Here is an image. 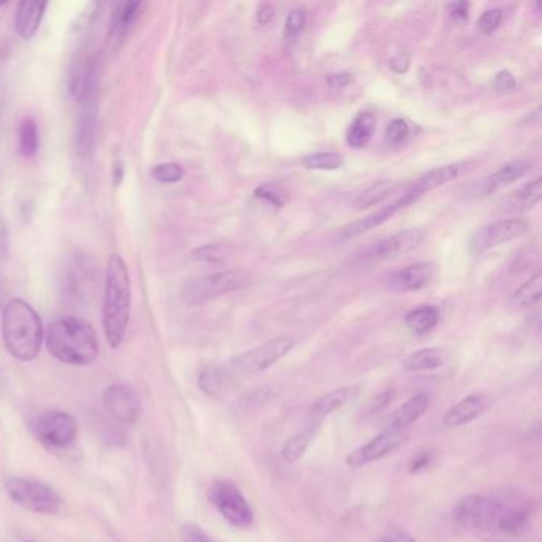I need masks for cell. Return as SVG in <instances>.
I'll return each instance as SVG.
<instances>
[{
	"label": "cell",
	"mask_w": 542,
	"mask_h": 542,
	"mask_svg": "<svg viewBox=\"0 0 542 542\" xmlns=\"http://www.w3.org/2000/svg\"><path fill=\"white\" fill-rule=\"evenodd\" d=\"M453 515L473 535L515 541L531 527L533 506L519 495H469L455 506Z\"/></svg>",
	"instance_id": "6da1fadb"
},
{
	"label": "cell",
	"mask_w": 542,
	"mask_h": 542,
	"mask_svg": "<svg viewBox=\"0 0 542 542\" xmlns=\"http://www.w3.org/2000/svg\"><path fill=\"white\" fill-rule=\"evenodd\" d=\"M46 349L61 363L88 366L99 357V337L91 323L80 317H62L46 331Z\"/></svg>",
	"instance_id": "7a4b0ae2"
},
{
	"label": "cell",
	"mask_w": 542,
	"mask_h": 542,
	"mask_svg": "<svg viewBox=\"0 0 542 542\" xmlns=\"http://www.w3.org/2000/svg\"><path fill=\"white\" fill-rule=\"evenodd\" d=\"M131 315V277L126 263L113 255L105 271L104 319L105 339L112 349H118L126 336Z\"/></svg>",
	"instance_id": "3957f363"
},
{
	"label": "cell",
	"mask_w": 542,
	"mask_h": 542,
	"mask_svg": "<svg viewBox=\"0 0 542 542\" xmlns=\"http://www.w3.org/2000/svg\"><path fill=\"white\" fill-rule=\"evenodd\" d=\"M2 337L8 353L20 361L37 358L44 342V325L36 309L24 299L8 301L2 315Z\"/></svg>",
	"instance_id": "277c9868"
},
{
	"label": "cell",
	"mask_w": 542,
	"mask_h": 542,
	"mask_svg": "<svg viewBox=\"0 0 542 542\" xmlns=\"http://www.w3.org/2000/svg\"><path fill=\"white\" fill-rule=\"evenodd\" d=\"M5 491L13 503L30 513L56 514L62 505L53 487L30 477H10L5 482Z\"/></svg>",
	"instance_id": "5b68a950"
},
{
	"label": "cell",
	"mask_w": 542,
	"mask_h": 542,
	"mask_svg": "<svg viewBox=\"0 0 542 542\" xmlns=\"http://www.w3.org/2000/svg\"><path fill=\"white\" fill-rule=\"evenodd\" d=\"M295 347V341L287 336L275 337L271 341L261 344L255 349L231 360L230 369L232 374L240 377H248L253 374L266 371L283 357H287Z\"/></svg>",
	"instance_id": "8992f818"
},
{
	"label": "cell",
	"mask_w": 542,
	"mask_h": 542,
	"mask_svg": "<svg viewBox=\"0 0 542 542\" xmlns=\"http://www.w3.org/2000/svg\"><path fill=\"white\" fill-rule=\"evenodd\" d=\"M208 499L232 527H252L255 520L252 506L239 490L238 485L230 481H215L208 489Z\"/></svg>",
	"instance_id": "52a82bcc"
},
{
	"label": "cell",
	"mask_w": 542,
	"mask_h": 542,
	"mask_svg": "<svg viewBox=\"0 0 542 542\" xmlns=\"http://www.w3.org/2000/svg\"><path fill=\"white\" fill-rule=\"evenodd\" d=\"M32 431L38 442L48 449H66L78 436V425L64 410H46L32 422Z\"/></svg>",
	"instance_id": "ba28073f"
},
{
	"label": "cell",
	"mask_w": 542,
	"mask_h": 542,
	"mask_svg": "<svg viewBox=\"0 0 542 542\" xmlns=\"http://www.w3.org/2000/svg\"><path fill=\"white\" fill-rule=\"evenodd\" d=\"M248 279L246 275L236 271H224L216 274L206 275L201 279H194L185 287V296L190 301H204L210 297L228 295L231 291L246 288Z\"/></svg>",
	"instance_id": "9c48e42d"
},
{
	"label": "cell",
	"mask_w": 542,
	"mask_h": 542,
	"mask_svg": "<svg viewBox=\"0 0 542 542\" xmlns=\"http://www.w3.org/2000/svg\"><path fill=\"white\" fill-rule=\"evenodd\" d=\"M102 404L107 414L121 425L133 426L141 417V400L134 388L125 384L107 386L102 393Z\"/></svg>",
	"instance_id": "30bf717a"
},
{
	"label": "cell",
	"mask_w": 542,
	"mask_h": 542,
	"mask_svg": "<svg viewBox=\"0 0 542 542\" xmlns=\"http://www.w3.org/2000/svg\"><path fill=\"white\" fill-rule=\"evenodd\" d=\"M528 223L522 218L499 220L495 223L487 224L475 232L471 239V250L475 255L489 252L495 247L503 246L514 239H519L527 234Z\"/></svg>",
	"instance_id": "8fae6325"
},
{
	"label": "cell",
	"mask_w": 542,
	"mask_h": 542,
	"mask_svg": "<svg viewBox=\"0 0 542 542\" xmlns=\"http://www.w3.org/2000/svg\"><path fill=\"white\" fill-rule=\"evenodd\" d=\"M402 442H404V431L394 430L392 426H388L369 442L350 453L347 457V465L350 468H361L374 461L382 460L386 455L393 453Z\"/></svg>",
	"instance_id": "7c38bea8"
},
{
	"label": "cell",
	"mask_w": 542,
	"mask_h": 542,
	"mask_svg": "<svg viewBox=\"0 0 542 542\" xmlns=\"http://www.w3.org/2000/svg\"><path fill=\"white\" fill-rule=\"evenodd\" d=\"M101 80V68L94 58H82L74 66L70 75V93L78 104H96L97 90Z\"/></svg>",
	"instance_id": "4fadbf2b"
},
{
	"label": "cell",
	"mask_w": 542,
	"mask_h": 542,
	"mask_svg": "<svg viewBox=\"0 0 542 542\" xmlns=\"http://www.w3.org/2000/svg\"><path fill=\"white\" fill-rule=\"evenodd\" d=\"M425 232L420 228L396 232L390 238L382 239L376 246L371 247L368 256L372 261H390L401 258L402 255L416 250L424 242Z\"/></svg>",
	"instance_id": "5bb4252c"
},
{
	"label": "cell",
	"mask_w": 542,
	"mask_h": 542,
	"mask_svg": "<svg viewBox=\"0 0 542 542\" xmlns=\"http://www.w3.org/2000/svg\"><path fill=\"white\" fill-rule=\"evenodd\" d=\"M433 277H434V266L431 263H417L390 275L388 287L390 290L398 293L418 291L428 287Z\"/></svg>",
	"instance_id": "9a60e30c"
},
{
	"label": "cell",
	"mask_w": 542,
	"mask_h": 542,
	"mask_svg": "<svg viewBox=\"0 0 542 542\" xmlns=\"http://www.w3.org/2000/svg\"><path fill=\"white\" fill-rule=\"evenodd\" d=\"M485 409H487V401L482 394H469L447 410L442 424L446 425L447 428L465 426L482 416Z\"/></svg>",
	"instance_id": "2e32d148"
},
{
	"label": "cell",
	"mask_w": 542,
	"mask_h": 542,
	"mask_svg": "<svg viewBox=\"0 0 542 542\" xmlns=\"http://www.w3.org/2000/svg\"><path fill=\"white\" fill-rule=\"evenodd\" d=\"M46 2L23 0L18 4L15 13V28L23 40H30L37 34L45 15Z\"/></svg>",
	"instance_id": "e0dca14e"
},
{
	"label": "cell",
	"mask_w": 542,
	"mask_h": 542,
	"mask_svg": "<svg viewBox=\"0 0 542 542\" xmlns=\"http://www.w3.org/2000/svg\"><path fill=\"white\" fill-rule=\"evenodd\" d=\"M145 4L142 2H121L113 10L112 21H110V38L115 44L126 37L127 32L133 28L135 20L141 15Z\"/></svg>",
	"instance_id": "ac0fdd59"
},
{
	"label": "cell",
	"mask_w": 542,
	"mask_h": 542,
	"mask_svg": "<svg viewBox=\"0 0 542 542\" xmlns=\"http://www.w3.org/2000/svg\"><path fill=\"white\" fill-rule=\"evenodd\" d=\"M428 406H430V396L428 394H414L412 398H409L408 401L394 410L393 417L390 420V426L394 430H406L410 425L416 424L420 417L424 416Z\"/></svg>",
	"instance_id": "d6986e66"
},
{
	"label": "cell",
	"mask_w": 542,
	"mask_h": 542,
	"mask_svg": "<svg viewBox=\"0 0 542 542\" xmlns=\"http://www.w3.org/2000/svg\"><path fill=\"white\" fill-rule=\"evenodd\" d=\"M97 134V105H83L77 126V151L78 155H90Z\"/></svg>",
	"instance_id": "ffe728a7"
},
{
	"label": "cell",
	"mask_w": 542,
	"mask_h": 542,
	"mask_svg": "<svg viewBox=\"0 0 542 542\" xmlns=\"http://www.w3.org/2000/svg\"><path fill=\"white\" fill-rule=\"evenodd\" d=\"M401 208L404 207H402L401 199L398 198L396 201L392 202V204H386L385 207L380 208L379 212H376V214H372L369 216H364L361 220H357V222H353L349 226H345L342 230V236L347 239L358 238V236H361L364 232L374 230V228L380 226V224L388 222Z\"/></svg>",
	"instance_id": "44dd1931"
},
{
	"label": "cell",
	"mask_w": 542,
	"mask_h": 542,
	"mask_svg": "<svg viewBox=\"0 0 542 542\" xmlns=\"http://www.w3.org/2000/svg\"><path fill=\"white\" fill-rule=\"evenodd\" d=\"M530 171V164L527 161H513L503 166L499 171L491 174L489 179L483 183V191L487 194H493L513 185L517 180L522 179Z\"/></svg>",
	"instance_id": "7402d4cb"
},
{
	"label": "cell",
	"mask_w": 542,
	"mask_h": 542,
	"mask_svg": "<svg viewBox=\"0 0 542 542\" xmlns=\"http://www.w3.org/2000/svg\"><path fill=\"white\" fill-rule=\"evenodd\" d=\"M439 319H441V312L436 305H424V307H418V309L406 313L404 321L410 333L424 336L438 327Z\"/></svg>",
	"instance_id": "603a6c76"
},
{
	"label": "cell",
	"mask_w": 542,
	"mask_h": 542,
	"mask_svg": "<svg viewBox=\"0 0 542 542\" xmlns=\"http://www.w3.org/2000/svg\"><path fill=\"white\" fill-rule=\"evenodd\" d=\"M446 363V355L441 349L417 350L404 360V369L409 372L434 371Z\"/></svg>",
	"instance_id": "cb8c5ba5"
},
{
	"label": "cell",
	"mask_w": 542,
	"mask_h": 542,
	"mask_svg": "<svg viewBox=\"0 0 542 542\" xmlns=\"http://www.w3.org/2000/svg\"><path fill=\"white\" fill-rule=\"evenodd\" d=\"M458 174H460V166H457V164H446L442 167H438V169H433V171L424 174L412 185V188L416 190L417 193L424 196L425 193H428L431 190H434V188H438L441 185H446L449 182L457 179Z\"/></svg>",
	"instance_id": "d4e9b609"
},
{
	"label": "cell",
	"mask_w": 542,
	"mask_h": 542,
	"mask_svg": "<svg viewBox=\"0 0 542 542\" xmlns=\"http://www.w3.org/2000/svg\"><path fill=\"white\" fill-rule=\"evenodd\" d=\"M377 126V118L372 113H360L347 131V143L352 149H363L371 141Z\"/></svg>",
	"instance_id": "484cf974"
},
{
	"label": "cell",
	"mask_w": 542,
	"mask_h": 542,
	"mask_svg": "<svg viewBox=\"0 0 542 542\" xmlns=\"http://www.w3.org/2000/svg\"><path fill=\"white\" fill-rule=\"evenodd\" d=\"M358 393L357 386H342L331 393L321 396L312 406L315 416H328L331 412H336L344 408L347 402L353 400V396Z\"/></svg>",
	"instance_id": "4316f807"
},
{
	"label": "cell",
	"mask_w": 542,
	"mask_h": 542,
	"mask_svg": "<svg viewBox=\"0 0 542 542\" xmlns=\"http://www.w3.org/2000/svg\"><path fill=\"white\" fill-rule=\"evenodd\" d=\"M319 426L320 424L309 425L305 430L297 433L296 436L288 439L282 449L283 460L287 463H296L301 460L315 438Z\"/></svg>",
	"instance_id": "83f0119b"
},
{
	"label": "cell",
	"mask_w": 542,
	"mask_h": 542,
	"mask_svg": "<svg viewBox=\"0 0 542 542\" xmlns=\"http://www.w3.org/2000/svg\"><path fill=\"white\" fill-rule=\"evenodd\" d=\"M396 183L390 180H380L377 183L366 188L363 193H360L355 199V208L357 210H364V208L372 207L376 204L385 201L390 194L393 193Z\"/></svg>",
	"instance_id": "f1b7e54d"
},
{
	"label": "cell",
	"mask_w": 542,
	"mask_h": 542,
	"mask_svg": "<svg viewBox=\"0 0 542 542\" xmlns=\"http://www.w3.org/2000/svg\"><path fill=\"white\" fill-rule=\"evenodd\" d=\"M38 145V129L34 119H23V123L20 125V151L24 158H32L37 155Z\"/></svg>",
	"instance_id": "f546056e"
},
{
	"label": "cell",
	"mask_w": 542,
	"mask_h": 542,
	"mask_svg": "<svg viewBox=\"0 0 542 542\" xmlns=\"http://www.w3.org/2000/svg\"><path fill=\"white\" fill-rule=\"evenodd\" d=\"M199 386H201L204 393H207L208 396H214V398H218L228 388V377L220 369L208 368V369H204L201 376H199Z\"/></svg>",
	"instance_id": "4dcf8cb0"
},
{
	"label": "cell",
	"mask_w": 542,
	"mask_h": 542,
	"mask_svg": "<svg viewBox=\"0 0 542 542\" xmlns=\"http://www.w3.org/2000/svg\"><path fill=\"white\" fill-rule=\"evenodd\" d=\"M542 290V274L533 275L527 283H523L520 287L519 290L515 291L514 295V303L520 305V307H530V305H535L536 303H539L541 299Z\"/></svg>",
	"instance_id": "1f68e13d"
},
{
	"label": "cell",
	"mask_w": 542,
	"mask_h": 542,
	"mask_svg": "<svg viewBox=\"0 0 542 542\" xmlns=\"http://www.w3.org/2000/svg\"><path fill=\"white\" fill-rule=\"evenodd\" d=\"M344 163V158L336 153H313L303 159L305 167L312 171H336L341 169Z\"/></svg>",
	"instance_id": "d6a6232c"
},
{
	"label": "cell",
	"mask_w": 542,
	"mask_h": 542,
	"mask_svg": "<svg viewBox=\"0 0 542 542\" xmlns=\"http://www.w3.org/2000/svg\"><path fill=\"white\" fill-rule=\"evenodd\" d=\"M185 172L183 167L177 163H163L158 164L151 169V177L158 183H177L183 179Z\"/></svg>",
	"instance_id": "836d02e7"
},
{
	"label": "cell",
	"mask_w": 542,
	"mask_h": 542,
	"mask_svg": "<svg viewBox=\"0 0 542 542\" xmlns=\"http://www.w3.org/2000/svg\"><path fill=\"white\" fill-rule=\"evenodd\" d=\"M230 247L224 244H210V246L201 247L193 253L194 260L202 261V263H222L228 256Z\"/></svg>",
	"instance_id": "e575fe53"
},
{
	"label": "cell",
	"mask_w": 542,
	"mask_h": 542,
	"mask_svg": "<svg viewBox=\"0 0 542 542\" xmlns=\"http://www.w3.org/2000/svg\"><path fill=\"white\" fill-rule=\"evenodd\" d=\"M409 125L408 121L401 118H396L386 126L385 141L390 145H400L402 142L408 139Z\"/></svg>",
	"instance_id": "d590c367"
},
{
	"label": "cell",
	"mask_w": 542,
	"mask_h": 542,
	"mask_svg": "<svg viewBox=\"0 0 542 542\" xmlns=\"http://www.w3.org/2000/svg\"><path fill=\"white\" fill-rule=\"evenodd\" d=\"M517 196H519L520 202L523 204V207L536 206L538 202L541 201V179L533 180L531 183H528V185L523 186V188H520Z\"/></svg>",
	"instance_id": "8d00e7d4"
},
{
	"label": "cell",
	"mask_w": 542,
	"mask_h": 542,
	"mask_svg": "<svg viewBox=\"0 0 542 542\" xmlns=\"http://www.w3.org/2000/svg\"><path fill=\"white\" fill-rule=\"evenodd\" d=\"M503 21V10L501 8H493V10H487L481 20H479V29L485 36H490L495 30L499 28V24Z\"/></svg>",
	"instance_id": "74e56055"
},
{
	"label": "cell",
	"mask_w": 542,
	"mask_h": 542,
	"mask_svg": "<svg viewBox=\"0 0 542 542\" xmlns=\"http://www.w3.org/2000/svg\"><path fill=\"white\" fill-rule=\"evenodd\" d=\"M305 23H307V16L303 8H295L291 10L288 16H287V21H285V32L287 36L295 37L297 34H301L304 30Z\"/></svg>",
	"instance_id": "f35d334b"
},
{
	"label": "cell",
	"mask_w": 542,
	"mask_h": 542,
	"mask_svg": "<svg viewBox=\"0 0 542 542\" xmlns=\"http://www.w3.org/2000/svg\"><path fill=\"white\" fill-rule=\"evenodd\" d=\"M180 541L182 542H215L196 523H185L180 528Z\"/></svg>",
	"instance_id": "ab89813d"
},
{
	"label": "cell",
	"mask_w": 542,
	"mask_h": 542,
	"mask_svg": "<svg viewBox=\"0 0 542 542\" xmlns=\"http://www.w3.org/2000/svg\"><path fill=\"white\" fill-rule=\"evenodd\" d=\"M255 196L256 198H260L263 201L269 202L271 206H277V207H282L283 202H285V198H283L282 193L280 191H277L274 186L264 185L260 186L256 191H255Z\"/></svg>",
	"instance_id": "60d3db41"
},
{
	"label": "cell",
	"mask_w": 542,
	"mask_h": 542,
	"mask_svg": "<svg viewBox=\"0 0 542 542\" xmlns=\"http://www.w3.org/2000/svg\"><path fill=\"white\" fill-rule=\"evenodd\" d=\"M433 461H434V453L430 452V450H424V452L418 453V455H416V457L412 458L410 465H409V471H410L412 474L422 473L425 469L430 468V465H433Z\"/></svg>",
	"instance_id": "b9f144b4"
},
{
	"label": "cell",
	"mask_w": 542,
	"mask_h": 542,
	"mask_svg": "<svg viewBox=\"0 0 542 542\" xmlns=\"http://www.w3.org/2000/svg\"><path fill=\"white\" fill-rule=\"evenodd\" d=\"M517 86V80L514 78V75L507 70H501L499 74L495 77V88L499 93H506V91L514 90Z\"/></svg>",
	"instance_id": "7bdbcfd3"
},
{
	"label": "cell",
	"mask_w": 542,
	"mask_h": 542,
	"mask_svg": "<svg viewBox=\"0 0 542 542\" xmlns=\"http://www.w3.org/2000/svg\"><path fill=\"white\" fill-rule=\"evenodd\" d=\"M352 82V75L349 72H337V74L328 75V86L329 90L341 91L349 86Z\"/></svg>",
	"instance_id": "ee69618b"
},
{
	"label": "cell",
	"mask_w": 542,
	"mask_h": 542,
	"mask_svg": "<svg viewBox=\"0 0 542 542\" xmlns=\"http://www.w3.org/2000/svg\"><path fill=\"white\" fill-rule=\"evenodd\" d=\"M379 542H417L416 538L409 535L408 531H404L401 528H393L390 531H386L385 535L380 538Z\"/></svg>",
	"instance_id": "f6af8a7d"
},
{
	"label": "cell",
	"mask_w": 542,
	"mask_h": 542,
	"mask_svg": "<svg viewBox=\"0 0 542 542\" xmlns=\"http://www.w3.org/2000/svg\"><path fill=\"white\" fill-rule=\"evenodd\" d=\"M390 68L393 69L396 74H406L410 68V54L408 52L398 53L390 61Z\"/></svg>",
	"instance_id": "bcb514c9"
},
{
	"label": "cell",
	"mask_w": 542,
	"mask_h": 542,
	"mask_svg": "<svg viewBox=\"0 0 542 542\" xmlns=\"http://www.w3.org/2000/svg\"><path fill=\"white\" fill-rule=\"evenodd\" d=\"M449 12L455 21H465V20H468L469 4L468 2H453L449 5Z\"/></svg>",
	"instance_id": "7dc6e473"
},
{
	"label": "cell",
	"mask_w": 542,
	"mask_h": 542,
	"mask_svg": "<svg viewBox=\"0 0 542 542\" xmlns=\"http://www.w3.org/2000/svg\"><path fill=\"white\" fill-rule=\"evenodd\" d=\"M8 258V228L5 222L0 220V263Z\"/></svg>",
	"instance_id": "c3c4849f"
},
{
	"label": "cell",
	"mask_w": 542,
	"mask_h": 542,
	"mask_svg": "<svg viewBox=\"0 0 542 542\" xmlns=\"http://www.w3.org/2000/svg\"><path fill=\"white\" fill-rule=\"evenodd\" d=\"M275 16V8L272 5H269V4H263L258 8V13H256V20H258V23L263 24V26H266V24L271 23L272 20H274Z\"/></svg>",
	"instance_id": "681fc988"
},
{
	"label": "cell",
	"mask_w": 542,
	"mask_h": 542,
	"mask_svg": "<svg viewBox=\"0 0 542 542\" xmlns=\"http://www.w3.org/2000/svg\"><path fill=\"white\" fill-rule=\"evenodd\" d=\"M123 164L115 163V167H113V180H115V185H119V182L123 179Z\"/></svg>",
	"instance_id": "f907efd6"
},
{
	"label": "cell",
	"mask_w": 542,
	"mask_h": 542,
	"mask_svg": "<svg viewBox=\"0 0 542 542\" xmlns=\"http://www.w3.org/2000/svg\"><path fill=\"white\" fill-rule=\"evenodd\" d=\"M26 542H30V541H26Z\"/></svg>",
	"instance_id": "816d5d0a"
}]
</instances>
